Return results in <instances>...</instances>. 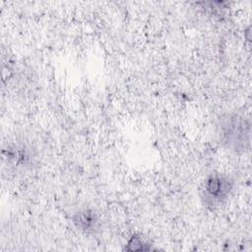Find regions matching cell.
Segmentation results:
<instances>
[{
	"instance_id": "1",
	"label": "cell",
	"mask_w": 252,
	"mask_h": 252,
	"mask_svg": "<svg viewBox=\"0 0 252 252\" xmlns=\"http://www.w3.org/2000/svg\"><path fill=\"white\" fill-rule=\"evenodd\" d=\"M220 137L226 148L243 152L249 144L250 125L241 116L227 114L220 120Z\"/></svg>"
},
{
	"instance_id": "2",
	"label": "cell",
	"mask_w": 252,
	"mask_h": 252,
	"mask_svg": "<svg viewBox=\"0 0 252 252\" xmlns=\"http://www.w3.org/2000/svg\"><path fill=\"white\" fill-rule=\"evenodd\" d=\"M232 190V181L221 173H212L203 182L200 195L203 204L209 209L222 205Z\"/></svg>"
},
{
	"instance_id": "3",
	"label": "cell",
	"mask_w": 252,
	"mask_h": 252,
	"mask_svg": "<svg viewBox=\"0 0 252 252\" xmlns=\"http://www.w3.org/2000/svg\"><path fill=\"white\" fill-rule=\"evenodd\" d=\"M73 221L77 225V227L86 232L94 230L97 225V218L95 214L89 210L78 212L74 216Z\"/></svg>"
}]
</instances>
